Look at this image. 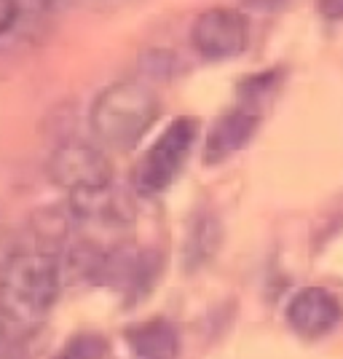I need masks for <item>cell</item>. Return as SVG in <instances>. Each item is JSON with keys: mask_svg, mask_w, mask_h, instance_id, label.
<instances>
[{"mask_svg": "<svg viewBox=\"0 0 343 359\" xmlns=\"http://www.w3.org/2000/svg\"><path fill=\"white\" fill-rule=\"evenodd\" d=\"M199 140L196 118H175L161 137L145 150L135 172V188L140 196H159L180 177L188 156Z\"/></svg>", "mask_w": 343, "mask_h": 359, "instance_id": "3957f363", "label": "cell"}, {"mask_svg": "<svg viewBox=\"0 0 343 359\" xmlns=\"http://www.w3.org/2000/svg\"><path fill=\"white\" fill-rule=\"evenodd\" d=\"M107 357V341L94 332L73 335L67 344L54 354V359H105Z\"/></svg>", "mask_w": 343, "mask_h": 359, "instance_id": "8fae6325", "label": "cell"}, {"mask_svg": "<svg viewBox=\"0 0 343 359\" xmlns=\"http://www.w3.org/2000/svg\"><path fill=\"white\" fill-rule=\"evenodd\" d=\"M48 177L65 191L78 194V191L102 188L107 182H113V166L100 148L81 140H70L51 153Z\"/></svg>", "mask_w": 343, "mask_h": 359, "instance_id": "8992f818", "label": "cell"}, {"mask_svg": "<svg viewBox=\"0 0 343 359\" xmlns=\"http://www.w3.org/2000/svg\"><path fill=\"white\" fill-rule=\"evenodd\" d=\"M191 43L196 54L212 62L234 60L244 54L250 43V25L247 16L236 8L215 6L194 19L191 25Z\"/></svg>", "mask_w": 343, "mask_h": 359, "instance_id": "277c9868", "label": "cell"}, {"mask_svg": "<svg viewBox=\"0 0 343 359\" xmlns=\"http://www.w3.org/2000/svg\"><path fill=\"white\" fill-rule=\"evenodd\" d=\"M287 325L300 338H325L341 325L343 306L325 287H303L287 303Z\"/></svg>", "mask_w": 343, "mask_h": 359, "instance_id": "52a82bcc", "label": "cell"}, {"mask_svg": "<svg viewBox=\"0 0 343 359\" xmlns=\"http://www.w3.org/2000/svg\"><path fill=\"white\" fill-rule=\"evenodd\" d=\"M159 97L140 81H119L97 94L91 105V132L113 150H132L159 118Z\"/></svg>", "mask_w": 343, "mask_h": 359, "instance_id": "7a4b0ae2", "label": "cell"}, {"mask_svg": "<svg viewBox=\"0 0 343 359\" xmlns=\"http://www.w3.org/2000/svg\"><path fill=\"white\" fill-rule=\"evenodd\" d=\"M126 344L135 359H177V330L166 319H148L126 330Z\"/></svg>", "mask_w": 343, "mask_h": 359, "instance_id": "9c48e42d", "label": "cell"}, {"mask_svg": "<svg viewBox=\"0 0 343 359\" xmlns=\"http://www.w3.org/2000/svg\"><path fill=\"white\" fill-rule=\"evenodd\" d=\"M220 244V225L212 215H199L194 223H191V231H188V239H185V269L196 271L207 263L209 257L215 255Z\"/></svg>", "mask_w": 343, "mask_h": 359, "instance_id": "30bf717a", "label": "cell"}, {"mask_svg": "<svg viewBox=\"0 0 343 359\" xmlns=\"http://www.w3.org/2000/svg\"><path fill=\"white\" fill-rule=\"evenodd\" d=\"M62 266L43 250L16 252L0 271V309L16 325L41 322L60 298Z\"/></svg>", "mask_w": 343, "mask_h": 359, "instance_id": "6da1fadb", "label": "cell"}, {"mask_svg": "<svg viewBox=\"0 0 343 359\" xmlns=\"http://www.w3.org/2000/svg\"><path fill=\"white\" fill-rule=\"evenodd\" d=\"M16 19H19V0H0V38L14 30Z\"/></svg>", "mask_w": 343, "mask_h": 359, "instance_id": "7c38bea8", "label": "cell"}, {"mask_svg": "<svg viewBox=\"0 0 343 359\" xmlns=\"http://www.w3.org/2000/svg\"><path fill=\"white\" fill-rule=\"evenodd\" d=\"M3 332H6V314H3V309H0V344H3Z\"/></svg>", "mask_w": 343, "mask_h": 359, "instance_id": "2e32d148", "label": "cell"}, {"mask_svg": "<svg viewBox=\"0 0 343 359\" xmlns=\"http://www.w3.org/2000/svg\"><path fill=\"white\" fill-rule=\"evenodd\" d=\"M255 8H276V6H284L287 0H247Z\"/></svg>", "mask_w": 343, "mask_h": 359, "instance_id": "5bb4252c", "label": "cell"}, {"mask_svg": "<svg viewBox=\"0 0 343 359\" xmlns=\"http://www.w3.org/2000/svg\"><path fill=\"white\" fill-rule=\"evenodd\" d=\"M32 3H35L38 8H51V6L57 3V0H32Z\"/></svg>", "mask_w": 343, "mask_h": 359, "instance_id": "9a60e30c", "label": "cell"}, {"mask_svg": "<svg viewBox=\"0 0 343 359\" xmlns=\"http://www.w3.org/2000/svg\"><path fill=\"white\" fill-rule=\"evenodd\" d=\"M70 217L86 231H102L119 239V233L135 225V201L121 185L107 182L70 194Z\"/></svg>", "mask_w": 343, "mask_h": 359, "instance_id": "5b68a950", "label": "cell"}, {"mask_svg": "<svg viewBox=\"0 0 343 359\" xmlns=\"http://www.w3.org/2000/svg\"><path fill=\"white\" fill-rule=\"evenodd\" d=\"M260 126V113L250 105H236L212 123L204 140V161L209 166H217L234 158L239 150L253 142L255 132Z\"/></svg>", "mask_w": 343, "mask_h": 359, "instance_id": "ba28073f", "label": "cell"}, {"mask_svg": "<svg viewBox=\"0 0 343 359\" xmlns=\"http://www.w3.org/2000/svg\"><path fill=\"white\" fill-rule=\"evenodd\" d=\"M316 8L325 19H343V0H316Z\"/></svg>", "mask_w": 343, "mask_h": 359, "instance_id": "4fadbf2b", "label": "cell"}]
</instances>
